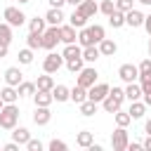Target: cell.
Here are the masks:
<instances>
[{
    "instance_id": "obj_5",
    "label": "cell",
    "mask_w": 151,
    "mask_h": 151,
    "mask_svg": "<svg viewBox=\"0 0 151 151\" xmlns=\"http://www.w3.org/2000/svg\"><path fill=\"white\" fill-rule=\"evenodd\" d=\"M97 78H99V73H97V68H94V66H83V71H78V78H76V83L90 90V87L97 83Z\"/></svg>"
},
{
    "instance_id": "obj_10",
    "label": "cell",
    "mask_w": 151,
    "mask_h": 151,
    "mask_svg": "<svg viewBox=\"0 0 151 151\" xmlns=\"http://www.w3.org/2000/svg\"><path fill=\"white\" fill-rule=\"evenodd\" d=\"M21 83H24V73H21V68H19V66H9V68L5 71V85L19 87Z\"/></svg>"
},
{
    "instance_id": "obj_28",
    "label": "cell",
    "mask_w": 151,
    "mask_h": 151,
    "mask_svg": "<svg viewBox=\"0 0 151 151\" xmlns=\"http://www.w3.org/2000/svg\"><path fill=\"white\" fill-rule=\"evenodd\" d=\"M109 24H111L113 28H123V26H125V12L113 9V12L109 14Z\"/></svg>"
},
{
    "instance_id": "obj_54",
    "label": "cell",
    "mask_w": 151,
    "mask_h": 151,
    "mask_svg": "<svg viewBox=\"0 0 151 151\" xmlns=\"http://www.w3.org/2000/svg\"><path fill=\"white\" fill-rule=\"evenodd\" d=\"M66 2H68V5H73V7H78V5L83 2V0H66Z\"/></svg>"
},
{
    "instance_id": "obj_1",
    "label": "cell",
    "mask_w": 151,
    "mask_h": 151,
    "mask_svg": "<svg viewBox=\"0 0 151 151\" xmlns=\"http://www.w3.org/2000/svg\"><path fill=\"white\" fill-rule=\"evenodd\" d=\"M123 101H125V87H113V90H109L106 99L101 101V109L106 113H116L123 106Z\"/></svg>"
},
{
    "instance_id": "obj_14",
    "label": "cell",
    "mask_w": 151,
    "mask_h": 151,
    "mask_svg": "<svg viewBox=\"0 0 151 151\" xmlns=\"http://www.w3.org/2000/svg\"><path fill=\"white\" fill-rule=\"evenodd\" d=\"M61 42L64 45H71V42H78V33H76V26L71 24H61Z\"/></svg>"
},
{
    "instance_id": "obj_43",
    "label": "cell",
    "mask_w": 151,
    "mask_h": 151,
    "mask_svg": "<svg viewBox=\"0 0 151 151\" xmlns=\"http://www.w3.org/2000/svg\"><path fill=\"white\" fill-rule=\"evenodd\" d=\"M26 149H28V151H42V142H40V139H33V137H31V139L26 142Z\"/></svg>"
},
{
    "instance_id": "obj_30",
    "label": "cell",
    "mask_w": 151,
    "mask_h": 151,
    "mask_svg": "<svg viewBox=\"0 0 151 151\" xmlns=\"http://www.w3.org/2000/svg\"><path fill=\"white\" fill-rule=\"evenodd\" d=\"M45 28H47L45 17H33V19L28 21V31H33V33H42Z\"/></svg>"
},
{
    "instance_id": "obj_22",
    "label": "cell",
    "mask_w": 151,
    "mask_h": 151,
    "mask_svg": "<svg viewBox=\"0 0 151 151\" xmlns=\"http://www.w3.org/2000/svg\"><path fill=\"white\" fill-rule=\"evenodd\" d=\"M99 57H101V52H99V45H90V47H83V59H85L87 64H94Z\"/></svg>"
},
{
    "instance_id": "obj_18",
    "label": "cell",
    "mask_w": 151,
    "mask_h": 151,
    "mask_svg": "<svg viewBox=\"0 0 151 151\" xmlns=\"http://www.w3.org/2000/svg\"><path fill=\"white\" fill-rule=\"evenodd\" d=\"M33 101H35V106H50V104L54 101V97H52V92H47V90H35Z\"/></svg>"
},
{
    "instance_id": "obj_17",
    "label": "cell",
    "mask_w": 151,
    "mask_h": 151,
    "mask_svg": "<svg viewBox=\"0 0 151 151\" xmlns=\"http://www.w3.org/2000/svg\"><path fill=\"white\" fill-rule=\"evenodd\" d=\"M99 52H101V57H113V54L118 52V45H116V40H111V38H104V40L99 42Z\"/></svg>"
},
{
    "instance_id": "obj_3",
    "label": "cell",
    "mask_w": 151,
    "mask_h": 151,
    "mask_svg": "<svg viewBox=\"0 0 151 151\" xmlns=\"http://www.w3.org/2000/svg\"><path fill=\"white\" fill-rule=\"evenodd\" d=\"M59 42H61V28H59V26H47V28L42 31V50L52 52Z\"/></svg>"
},
{
    "instance_id": "obj_26",
    "label": "cell",
    "mask_w": 151,
    "mask_h": 151,
    "mask_svg": "<svg viewBox=\"0 0 151 151\" xmlns=\"http://www.w3.org/2000/svg\"><path fill=\"white\" fill-rule=\"evenodd\" d=\"M97 106H99V104H97V101H92V99H85V101H80V104H78V109H80V113H83L85 118L94 116V113H97Z\"/></svg>"
},
{
    "instance_id": "obj_9",
    "label": "cell",
    "mask_w": 151,
    "mask_h": 151,
    "mask_svg": "<svg viewBox=\"0 0 151 151\" xmlns=\"http://www.w3.org/2000/svg\"><path fill=\"white\" fill-rule=\"evenodd\" d=\"M109 85L106 83H94L90 90H87V99H92V101H97V104H101L104 99H106V94H109Z\"/></svg>"
},
{
    "instance_id": "obj_27",
    "label": "cell",
    "mask_w": 151,
    "mask_h": 151,
    "mask_svg": "<svg viewBox=\"0 0 151 151\" xmlns=\"http://www.w3.org/2000/svg\"><path fill=\"white\" fill-rule=\"evenodd\" d=\"M92 142H94V134H92L90 130H83V132H78V137H76V144H78L80 149H90Z\"/></svg>"
},
{
    "instance_id": "obj_16",
    "label": "cell",
    "mask_w": 151,
    "mask_h": 151,
    "mask_svg": "<svg viewBox=\"0 0 151 151\" xmlns=\"http://www.w3.org/2000/svg\"><path fill=\"white\" fill-rule=\"evenodd\" d=\"M144 94H142V85L139 83H127L125 85V99L127 101H137V99H142Z\"/></svg>"
},
{
    "instance_id": "obj_45",
    "label": "cell",
    "mask_w": 151,
    "mask_h": 151,
    "mask_svg": "<svg viewBox=\"0 0 151 151\" xmlns=\"http://www.w3.org/2000/svg\"><path fill=\"white\" fill-rule=\"evenodd\" d=\"M142 76H151V59H144L139 64V78Z\"/></svg>"
},
{
    "instance_id": "obj_21",
    "label": "cell",
    "mask_w": 151,
    "mask_h": 151,
    "mask_svg": "<svg viewBox=\"0 0 151 151\" xmlns=\"http://www.w3.org/2000/svg\"><path fill=\"white\" fill-rule=\"evenodd\" d=\"M68 24H71V26H76V28L80 31V28H85V26H87V17H85L80 9H73V14L68 17Z\"/></svg>"
},
{
    "instance_id": "obj_7",
    "label": "cell",
    "mask_w": 151,
    "mask_h": 151,
    "mask_svg": "<svg viewBox=\"0 0 151 151\" xmlns=\"http://www.w3.org/2000/svg\"><path fill=\"white\" fill-rule=\"evenodd\" d=\"M127 144H130L127 130H125V127H116L113 134H111V146H113V151H125Z\"/></svg>"
},
{
    "instance_id": "obj_39",
    "label": "cell",
    "mask_w": 151,
    "mask_h": 151,
    "mask_svg": "<svg viewBox=\"0 0 151 151\" xmlns=\"http://www.w3.org/2000/svg\"><path fill=\"white\" fill-rule=\"evenodd\" d=\"M19 64H24V66L33 64V50H31V47H26V50H19Z\"/></svg>"
},
{
    "instance_id": "obj_6",
    "label": "cell",
    "mask_w": 151,
    "mask_h": 151,
    "mask_svg": "<svg viewBox=\"0 0 151 151\" xmlns=\"http://www.w3.org/2000/svg\"><path fill=\"white\" fill-rule=\"evenodd\" d=\"M2 19L14 28V26H24V21H26V14L19 9V7H5V12H2Z\"/></svg>"
},
{
    "instance_id": "obj_58",
    "label": "cell",
    "mask_w": 151,
    "mask_h": 151,
    "mask_svg": "<svg viewBox=\"0 0 151 151\" xmlns=\"http://www.w3.org/2000/svg\"><path fill=\"white\" fill-rule=\"evenodd\" d=\"M149 57H151V38H149Z\"/></svg>"
},
{
    "instance_id": "obj_37",
    "label": "cell",
    "mask_w": 151,
    "mask_h": 151,
    "mask_svg": "<svg viewBox=\"0 0 151 151\" xmlns=\"http://www.w3.org/2000/svg\"><path fill=\"white\" fill-rule=\"evenodd\" d=\"M90 28V33H92V38H94V42L99 45L104 38H106V31H104V26H99V24H94V26H87Z\"/></svg>"
},
{
    "instance_id": "obj_51",
    "label": "cell",
    "mask_w": 151,
    "mask_h": 151,
    "mask_svg": "<svg viewBox=\"0 0 151 151\" xmlns=\"http://www.w3.org/2000/svg\"><path fill=\"white\" fill-rule=\"evenodd\" d=\"M142 146H144L146 151H151V134H146V139L142 142Z\"/></svg>"
},
{
    "instance_id": "obj_13",
    "label": "cell",
    "mask_w": 151,
    "mask_h": 151,
    "mask_svg": "<svg viewBox=\"0 0 151 151\" xmlns=\"http://www.w3.org/2000/svg\"><path fill=\"white\" fill-rule=\"evenodd\" d=\"M50 120H52V111H50V106H35L33 123H35V125H47Z\"/></svg>"
},
{
    "instance_id": "obj_32",
    "label": "cell",
    "mask_w": 151,
    "mask_h": 151,
    "mask_svg": "<svg viewBox=\"0 0 151 151\" xmlns=\"http://www.w3.org/2000/svg\"><path fill=\"white\" fill-rule=\"evenodd\" d=\"M85 99H87V87H83V85L76 83V87L71 90V101L80 104V101H85Z\"/></svg>"
},
{
    "instance_id": "obj_40",
    "label": "cell",
    "mask_w": 151,
    "mask_h": 151,
    "mask_svg": "<svg viewBox=\"0 0 151 151\" xmlns=\"http://www.w3.org/2000/svg\"><path fill=\"white\" fill-rule=\"evenodd\" d=\"M113 9H116V2H113V0H99V12H101V14L109 17Z\"/></svg>"
},
{
    "instance_id": "obj_47",
    "label": "cell",
    "mask_w": 151,
    "mask_h": 151,
    "mask_svg": "<svg viewBox=\"0 0 151 151\" xmlns=\"http://www.w3.org/2000/svg\"><path fill=\"white\" fill-rule=\"evenodd\" d=\"M139 149H144V146H142V144H139V142H130V144H127V149H125V151H139Z\"/></svg>"
},
{
    "instance_id": "obj_20",
    "label": "cell",
    "mask_w": 151,
    "mask_h": 151,
    "mask_svg": "<svg viewBox=\"0 0 151 151\" xmlns=\"http://www.w3.org/2000/svg\"><path fill=\"white\" fill-rule=\"evenodd\" d=\"M0 97L5 99V104H17V99H19V90L12 87V85H5V87L0 90Z\"/></svg>"
},
{
    "instance_id": "obj_29",
    "label": "cell",
    "mask_w": 151,
    "mask_h": 151,
    "mask_svg": "<svg viewBox=\"0 0 151 151\" xmlns=\"http://www.w3.org/2000/svg\"><path fill=\"white\" fill-rule=\"evenodd\" d=\"M78 42H80V47H90V45H97L94 42V38H92V33H90V28L85 26V28H80L78 31Z\"/></svg>"
},
{
    "instance_id": "obj_42",
    "label": "cell",
    "mask_w": 151,
    "mask_h": 151,
    "mask_svg": "<svg viewBox=\"0 0 151 151\" xmlns=\"http://www.w3.org/2000/svg\"><path fill=\"white\" fill-rule=\"evenodd\" d=\"M139 85H142V94H149L151 92V76H142Z\"/></svg>"
},
{
    "instance_id": "obj_11",
    "label": "cell",
    "mask_w": 151,
    "mask_h": 151,
    "mask_svg": "<svg viewBox=\"0 0 151 151\" xmlns=\"http://www.w3.org/2000/svg\"><path fill=\"white\" fill-rule=\"evenodd\" d=\"M144 17L146 14H142L139 9H130V12H125V26H130V28H139V26H144Z\"/></svg>"
},
{
    "instance_id": "obj_56",
    "label": "cell",
    "mask_w": 151,
    "mask_h": 151,
    "mask_svg": "<svg viewBox=\"0 0 151 151\" xmlns=\"http://www.w3.org/2000/svg\"><path fill=\"white\" fill-rule=\"evenodd\" d=\"M26 2H31V0H19V5H26Z\"/></svg>"
},
{
    "instance_id": "obj_35",
    "label": "cell",
    "mask_w": 151,
    "mask_h": 151,
    "mask_svg": "<svg viewBox=\"0 0 151 151\" xmlns=\"http://www.w3.org/2000/svg\"><path fill=\"white\" fill-rule=\"evenodd\" d=\"M83 66H85V59H83V57H73V59H66V68H68L71 73H78V71H83Z\"/></svg>"
},
{
    "instance_id": "obj_31",
    "label": "cell",
    "mask_w": 151,
    "mask_h": 151,
    "mask_svg": "<svg viewBox=\"0 0 151 151\" xmlns=\"http://www.w3.org/2000/svg\"><path fill=\"white\" fill-rule=\"evenodd\" d=\"M64 59H73V57H83V47L78 45V42H71V45H66L64 47Z\"/></svg>"
},
{
    "instance_id": "obj_36",
    "label": "cell",
    "mask_w": 151,
    "mask_h": 151,
    "mask_svg": "<svg viewBox=\"0 0 151 151\" xmlns=\"http://www.w3.org/2000/svg\"><path fill=\"white\" fill-rule=\"evenodd\" d=\"M17 90H19V97H33V94H35V83L24 80V83H21Z\"/></svg>"
},
{
    "instance_id": "obj_52",
    "label": "cell",
    "mask_w": 151,
    "mask_h": 151,
    "mask_svg": "<svg viewBox=\"0 0 151 151\" xmlns=\"http://www.w3.org/2000/svg\"><path fill=\"white\" fill-rule=\"evenodd\" d=\"M144 104H146V106H151V92H149V94H144Z\"/></svg>"
},
{
    "instance_id": "obj_48",
    "label": "cell",
    "mask_w": 151,
    "mask_h": 151,
    "mask_svg": "<svg viewBox=\"0 0 151 151\" xmlns=\"http://www.w3.org/2000/svg\"><path fill=\"white\" fill-rule=\"evenodd\" d=\"M7 52H9V45L0 40V59H2V57H7Z\"/></svg>"
},
{
    "instance_id": "obj_34",
    "label": "cell",
    "mask_w": 151,
    "mask_h": 151,
    "mask_svg": "<svg viewBox=\"0 0 151 151\" xmlns=\"http://www.w3.org/2000/svg\"><path fill=\"white\" fill-rule=\"evenodd\" d=\"M113 118H116V125H118V127H127V125L132 123V116H130L127 111H120V109L113 113Z\"/></svg>"
},
{
    "instance_id": "obj_33",
    "label": "cell",
    "mask_w": 151,
    "mask_h": 151,
    "mask_svg": "<svg viewBox=\"0 0 151 151\" xmlns=\"http://www.w3.org/2000/svg\"><path fill=\"white\" fill-rule=\"evenodd\" d=\"M26 45H28L31 50H40V47H42V33H33V31H28Z\"/></svg>"
},
{
    "instance_id": "obj_15",
    "label": "cell",
    "mask_w": 151,
    "mask_h": 151,
    "mask_svg": "<svg viewBox=\"0 0 151 151\" xmlns=\"http://www.w3.org/2000/svg\"><path fill=\"white\" fill-rule=\"evenodd\" d=\"M76 9H80V12H83L87 19H92V17L99 12V2H97V0H83V2H80Z\"/></svg>"
},
{
    "instance_id": "obj_59",
    "label": "cell",
    "mask_w": 151,
    "mask_h": 151,
    "mask_svg": "<svg viewBox=\"0 0 151 151\" xmlns=\"http://www.w3.org/2000/svg\"><path fill=\"white\" fill-rule=\"evenodd\" d=\"M0 149H2V146H0Z\"/></svg>"
},
{
    "instance_id": "obj_53",
    "label": "cell",
    "mask_w": 151,
    "mask_h": 151,
    "mask_svg": "<svg viewBox=\"0 0 151 151\" xmlns=\"http://www.w3.org/2000/svg\"><path fill=\"white\" fill-rule=\"evenodd\" d=\"M144 130H146V134H151V118L146 120V125H144Z\"/></svg>"
},
{
    "instance_id": "obj_49",
    "label": "cell",
    "mask_w": 151,
    "mask_h": 151,
    "mask_svg": "<svg viewBox=\"0 0 151 151\" xmlns=\"http://www.w3.org/2000/svg\"><path fill=\"white\" fill-rule=\"evenodd\" d=\"M144 28H146V33L151 35V14H146V17H144Z\"/></svg>"
},
{
    "instance_id": "obj_12",
    "label": "cell",
    "mask_w": 151,
    "mask_h": 151,
    "mask_svg": "<svg viewBox=\"0 0 151 151\" xmlns=\"http://www.w3.org/2000/svg\"><path fill=\"white\" fill-rule=\"evenodd\" d=\"M64 12H61V7H50L47 9V14H45V21H47V26H61L64 24Z\"/></svg>"
},
{
    "instance_id": "obj_38",
    "label": "cell",
    "mask_w": 151,
    "mask_h": 151,
    "mask_svg": "<svg viewBox=\"0 0 151 151\" xmlns=\"http://www.w3.org/2000/svg\"><path fill=\"white\" fill-rule=\"evenodd\" d=\"M0 40L2 42H12V26L7 24V21H0Z\"/></svg>"
},
{
    "instance_id": "obj_44",
    "label": "cell",
    "mask_w": 151,
    "mask_h": 151,
    "mask_svg": "<svg viewBox=\"0 0 151 151\" xmlns=\"http://www.w3.org/2000/svg\"><path fill=\"white\" fill-rule=\"evenodd\" d=\"M132 2H134V0H116V9L130 12V9H132Z\"/></svg>"
},
{
    "instance_id": "obj_2",
    "label": "cell",
    "mask_w": 151,
    "mask_h": 151,
    "mask_svg": "<svg viewBox=\"0 0 151 151\" xmlns=\"http://www.w3.org/2000/svg\"><path fill=\"white\" fill-rule=\"evenodd\" d=\"M19 123V106L17 104H5L0 109V127L2 130H14Z\"/></svg>"
},
{
    "instance_id": "obj_23",
    "label": "cell",
    "mask_w": 151,
    "mask_h": 151,
    "mask_svg": "<svg viewBox=\"0 0 151 151\" xmlns=\"http://www.w3.org/2000/svg\"><path fill=\"white\" fill-rule=\"evenodd\" d=\"M52 87H54V78H52V73L38 76V80H35V90H47V92H52Z\"/></svg>"
},
{
    "instance_id": "obj_57",
    "label": "cell",
    "mask_w": 151,
    "mask_h": 151,
    "mask_svg": "<svg viewBox=\"0 0 151 151\" xmlns=\"http://www.w3.org/2000/svg\"><path fill=\"white\" fill-rule=\"evenodd\" d=\"M2 106H5V99H2V97H0V109H2Z\"/></svg>"
},
{
    "instance_id": "obj_50",
    "label": "cell",
    "mask_w": 151,
    "mask_h": 151,
    "mask_svg": "<svg viewBox=\"0 0 151 151\" xmlns=\"http://www.w3.org/2000/svg\"><path fill=\"white\" fill-rule=\"evenodd\" d=\"M50 2V7H64L66 5V0H47Z\"/></svg>"
},
{
    "instance_id": "obj_55",
    "label": "cell",
    "mask_w": 151,
    "mask_h": 151,
    "mask_svg": "<svg viewBox=\"0 0 151 151\" xmlns=\"http://www.w3.org/2000/svg\"><path fill=\"white\" fill-rule=\"evenodd\" d=\"M137 2H139V5H146V7L151 5V0H137Z\"/></svg>"
},
{
    "instance_id": "obj_46",
    "label": "cell",
    "mask_w": 151,
    "mask_h": 151,
    "mask_svg": "<svg viewBox=\"0 0 151 151\" xmlns=\"http://www.w3.org/2000/svg\"><path fill=\"white\" fill-rule=\"evenodd\" d=\"M19 146H21V144H17V142L12 139L9 144H5V146H2V151H19Z\"/></svg>"
},
{
    "instance_id": "obj_41",
    "label": "cell",
    "mask_w": 151,
    "mask_h": 151,
    "mask_svg": "<svg viewBox=\"0 0 151 151\" xmlns=\"http://www.w3.org/2000/svg\"><path fill=\"white\" fill-rule=\"evenodd\" d=\"M66 149H68V144L61 142V139H52L50 142V151H66Z\"/></svg>"
},
{
    "instance_id": "obj_24",
    "label": "cell",
    "mask_w": 151,
    "mask_h": 151,
    "mask_svg": "<svg viewBox=\"0 0 151 151\" xmlns=\"http://www.w3.org/2000/svg\"><path fill=\"white\" fill-rule=\"evenodd\" d=\"M52 97H54V101H68L71 99V90L66 85H54L52 87Z\"/></svg>"
},
{
    "instance_id": "obj_25",
    "label": "cell",
    "mask_w": 151,
    "mask_h": 151,
    "mask_svg": "<svg viewBox=\"0 0 151 151\" xmlns=\"http://www.w3.org/2000/svg\"><path fill=\"white\" fill-rule=\"evenodd\" d=\"M12 139H14L17 144H21V146H26V142L31 139V132H28L26 127H19V125H17V127L12 130Z\"/></svg>"
},
{
    "instance_id": "obj_60",
    "label": "cell",
    "mask_w": 151,
    "mask_h": 151,
    "mask_svg": "<svg viewBox=\"0 0 151 151\" xmlns=\"http://www.w3.org/2000/svg\"><path fill=\"white\" fill-rule=\"evenodd\" d=\"M97 2H99V0H97Z\"/></svg>"
},
{
    "instance_id": "obj_4",
    "label": "cell",
    "mask_w": 151,
    "mask_h": 151,
    "mask_svg": "<svg viewBox=\"0 0 151 151\" xmlns=\"http://www.w3.org/2000/svg\"><path fill=\"white\" fill-rule=\"evenodd\" d=\"M66 64V59H64V54H57V52H50L45 59H42V71L45 73H57L61 66Z\"/></svg>"
},
{
    "instance_id": "obj_19",
    "label": "cell",
    "mask_w": 151,
    "mask_h": 151,
    "mask_svg": "<svg viewBox=\"0 0 151 151\" xmlns=\"http://www.w3.org/2000/svg\"><path fill=\"white\" fill-rule=\"evenodd\" d=\"M146 109H149V106H146L144 101H139V99H137V101H130V111H127V113L132 116V120H139V118H144Z\"/></svg>"
},
{
    "instance_id": "obj_8",
    "label": "cell",
    "mask_w": 151,
    "mask_h": 151,
    "mask_svg": "<svg viewBox=\"0 0 151 151\" xmlns=\"http://www.w3.org/2000/svg\"><path fill=\"white\" fill-rule=\"evenodd\" d=\"M118 78H120L123 83H137V80H139V66H134V64H123V66L118 68Z\"/></svg>"
}]
</instances>
